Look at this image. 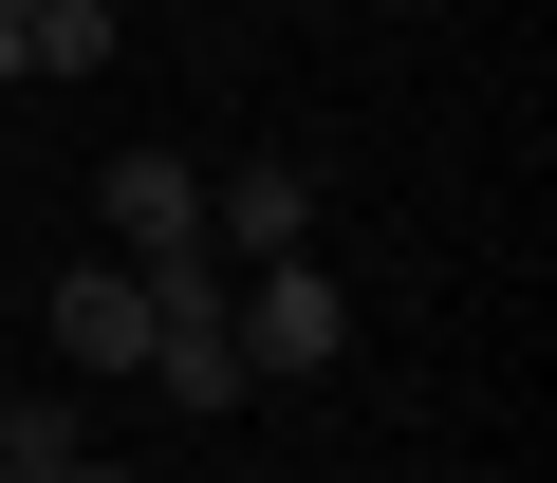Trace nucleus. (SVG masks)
Listing matches in <instances>:
<instances>
[{"instance_id": "423d86ee", "label": "nucleus", "mask_w": 557, "mask_h": 483, "mask_svg": "<svg viewBox=\"0 0 557 483\" xmlns=\"http://www.w3.org/2000/svg\"><path fill=\"white\" fill-rule=\"evenodd\" d=\"M57 483H149V465H94V446H75V465H57Z\"/></svg>"}, {"instance_id": "1a4fd4ad", "label": "nucleus", "mask_w": 557, "mask_h": 483, "mask_svg": "<svg viewBox=\"0 0 557 483\" xmlns=\"http://www.w3.org/2000/svg\"><path fill=\"white\" fill-rule=\"evenodd\" d=\"M0 391H20V372H0Z\"/></svg>"}, {"instance_id": "6e6552de", "label": "nucleus", "mask_w": 557, "mask_h": 483, "mask_svg": "<svg viewBox=\"0 0 557 483\" xmlns=\"http://www.w3.org/2000/svg\"><path fill=\"white\" fill-rule=\"evenodd\" d=\"M0 20H38V0H0Z\"/></svg>"}, {"instance_id": "7ed1b4c3", "label": "nucleus", "mask_w": 557, "mask_h": 483, "mask_svg": "<svg viewBox=\"0 0 557 483\" xmlns=\"http://www.w3.org/2000/svg\"><path fill=\"white\" fill-rule=\"evenodd\" d=\"M94 223L131 242V261H186V242H205V168L186 149H112L94 168Z\"/></svg>"}, {"instance_id": "f257e3e1", "label": "nucleus", "mask_w": 557, "mask_h": 483, "mask_svg": "<svg viewBox=\"0 0 557 483\" xmlns=\"http://www.w3.org/2000/svg\"><path fill=\"white\" fill-rule=\"evenodd\" d=\"M205 242H223V261H317V168L298 149H242L205 186Z\"/></svg>"}, {"instance_id": "20e7f679", "label": "nucleus", "mask_w": 557, "mask_h": 483, "mask_svg": "<svg viewBox=\"0 0 557 483\" xmlns=\"http://www.w3.org/2000/svg\"><path fill=\"white\" fill-rule=\"evenodd\" d=\"M57 354L75 372H149V280L131 261H57Z\"/></svg>"}, {"instance_id": "0eeeda50", "label": "nucleus", "mask_w": 557, "mask_h": 483, "mask_svg": "<svg viewBox=\"0 0 557 483\" xmlns=\"http://www.w3.org/2000/svg\"><path fill=\"white\" fill-rule=\"evenodd\" d=\"M0 94H20V20H0Z\"/></svg>"}, {"instance_id": "39448f33", "label": "nucleus", "mask_w": 557, "mask_h": 483, "mask_svg": "<svg viewBox=\"0 0 557 483\" xmlns=\"http://www.w3.org/2000/svg\"><path fill=\"white\" fill-rule=\"evenodd\" d=\"M20 75H112V0H38V20H20Z\"/></svg>"}, {"instance_id": "f03ea898", "label": "nucleus", "mask_w": 557, "mask_h": 483, "mask_svg": "<svg viewBox=\"0 0 557 483\" xmlns=\"http://www.w3.org/2000/svg\"><path fill=\"white\" fill-rule=\"evenodd\" d=\"M354 354V298L317 280V261H260V298H242V372L278 391V372H335Z\"/></svg>"}]
</instances>
